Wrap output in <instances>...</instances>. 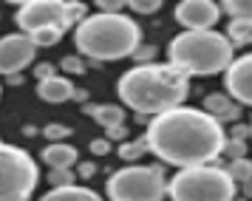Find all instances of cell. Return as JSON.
<instances>
[{
  "instance_id": "obj_1",
  "label": "cell",
  "mask_w": 252,
  "mask_h": 201,
  "mask_svg": "<svg viewBox=\"0 0 252 201\" xmlns=\"http://www.w3.org/2000/svg\"><path fill=\"white\" fill-rule=\"evenodd\" d=\"M148 147L164 165L179 170L213 165L227 142L224 125L216 122L204 108H173V111L153 116L148 125Z\"/></svg>"
},
{
  "instance_id": "obj_2",
  "label": "cell",
  "mask_w": 252,
  "mask_h": 201,
  "mask_svg": "<svg viewBox=\"0 0 252 201\" xmlns=\"http://www.w3.org/2000/svg\"><path fill=\"white\" fill-rule=\"evenodd\" d=\"M116 91L122 105L133 108L139 116H161L184 105L190 94V77L170 63H148L125 71Z\"/></svg>"
},
{
  "instance_id": "obj_3",
  "label": "cell",
  "mask_w": 252,
  "mask_h": 201,
  "mask_svg": "<svg viewBox=\"0 0 252 201\" xmlns=\"http://www.w3.org/2000/svg\"><path fill=\"white\" fill-rule=\"evenodd\" d=\"M74 43L77 51L88 60H99V63L122 60V57H133L142 48V29L127 14L96 11L74 29Z\"/></svg>"
},
{
  "instance_id": "obj_4",
  "label": "cell",
  "mask_w": 252,
  "mask_h": 201,
  "mask_svg": "<svg viewBox=\"0 0 252 201\" xmlns=\"http://www.w3.org/2000/svg\"><path fill=\"white\" fill-rule=\"evenodd\" d=\"M167 60L187 77H210V74H224L235 63V48L227 40V34L216 29L182 32L167 45Z\"/></svg>"
},
{
  "instance_id": "obj_5",
  "label": "cell",
  "mask_w": 252,
  "mask_h": 201,
  "mask_svg": "<svg viewBox=\"0 0 252 201\" xmlns=\"http://www.w3.org/2000/svg\"><path fill=\"white\" fill-rule=\"evenodd\" d=\"M235 193H238V184L232 181L227 168H218V165L179 170L167 184L170 201H232Z\"/></svg>"
},
{
  "instance_id": "obj_6",
  "label": "cell",
  "mask_w": 252,
  "mask_h": 201,
  "mask_svg": "<svg viewBox=\"0 0 252 201\" xmlns=\"http://www.w3.org/2000/svg\"><path fill=\"white\" fill-rule=\"evenodd\" d=\"M170 181L164 170L156 165H127L108 179V199L111 201H161Z\"/></svg>"
},
{
  "instance_id": "obj_7",
  "label": "cell",
  "mask_w": 252,
  "mask_h": 201,
  "mask_svg": "<svg viewBox=\"0 0 252 201\" xmlns=\"http://www.w3.org/2000/svg\"><path fill=\"white\" fill-rule=\"evenodd\" d=\"M40 181L37 162L23 147L0 142V201H29Z\"/></svg>"
},
{
  "instance_id": "obj_8",
  "label": "cell",
  "mask_w": 252,
  "mask_h": 201,
  "mask_svg": "<svg viewBox=\"0 0 252 201\" xmlns=\"http://www.w3.org/2000/svg\"><path fill=\"white\" fill-rule=\"evenodd\" d=\"M14 20L23 34H34L40 29H71L63 0H29L17 9Z\"/></svg>"
},
{
  "instance_id": "obj_9",
  "label": "cell",
  "mask_w": 252,
  "mask_h": 201,
  "mask_svg": "<svg viewBox=\"0 0 252 201\" xmlns=\"http://www.w3.org/2000/svg\"><path fill=\"white\" fill-rule=\"evenodd\" d=\"M37 45L34 40L23 32L3 34L0 37V74L3 77H17L23 68H29L34 63Z\"/></svg>"
},
{
  "instance_id": "obj_10",
  "label": "cell",
  "mask_w": 252,
  "mask_h": 201,
  "mask_svg": "<svg viewBox=\"0 0 252 201\" xmlns=\"http://www.w3.org/2000/svg\"><path fill=\"white\" fill-rule=\"evenodd\" d=\"M221 20V3L213 0H182L176 6V23L184 32H210Z\"/></svg>"
},
{
  "instance_id": "obj_11",
  "label": "cell",
  "mask_w": 252,
  "mask_h": 201,
  "mask_svg": "<svg viewBox=\"0 0 252 201\" xmlns=\"http://www.w3.org/2000/svg\"><path fill=\"white\" fill-rule=\"evenodd\" d=\"M224 88L238 105L252 108V54L235 57V63L224 71Z\"/></svg>"
},
{
  "instance_id": "obj_12",
  "label": "cell",
  "mask_w": 252,
  "mask_h": 201,
  "mask_svg": "<svg viewBox=\"0 0 252 201\" xmlns=\"http://www.w3.org/2000/svg\"><path fill=\"white\" fill-rule=\"evenodd\" d=\"M201 108H204L216 122H232V119H238L241 116V105L229 94H207L204 102H201Z\"/></svg>"
},
{
  "instance_id": "obj_13",
  "label": "cell",
  "mask_w": 252,
  "mask_h": 201,
  "mask_svg": "<svg viewBox=\"0 0 252 201\" xmlns=\"http://www.w3.org/2000/svg\"><path fill=\"white\" fill-rule=\"evenodd\" d=\"M37 97L43 102H68V100H77V88L71 85V79L54 74V77L37 82Z\"/></svg>"
},
{
  "instance_id": "obj_14",
  "label": "cell",
  "mask_w": 252,
  "mask_h": 201,
  "mask_svg": "<svg viewBox=\"0 0 252 201\" xmlns=\"http://www.w3.org/2000/svg\"><path fill=\"white\" fill-rule=\"evenodd\" d=\"M82 111L88 113L91 119H96L105 131H114V128H122L125 125V108L111 105V102H105V105H85Z\"/></svg>"
},
{
  "instance_id": "obj_15",
  "label": "cell",
  "mask_w": 252,
  "mask_h": 201,
  "mask_svg": "<svg viewBox=\"0 0 252 201\" xmlns=\"http://www.w3.org/2000/svg\"><path fill=\"white\" fill-rule=\"evenodd\" d=\"M43 162L51 170H71L77 165V147L65 145V142H54L43 150Z\"/></svg>"
},
{
  "instance_id": "obj_16",
  "label": "cell",
  "mask_w": 252,
  "mask_h": 201,
  "mask_svg": "<svg viewBox=\"0 0 252 201\" xmlns=\"http://www.w3.org/2000/svg\"><path fill=\"white\" fill-rule=\"evenodd\" d=\"M40 201H102V199L91 187L74 184V187H54V190H48Z\"/></svg>"
},
{
  "instance_id": "obj_17",
  "label": "cell",
  "mask_w": 252,
  "mask_h": 201,
  "mask_svg": "<svg viewBox=\"0 0 252 201\" xmlns=\"http://www.w3.org/2000/svg\"><path fill=\"white\" fill-rule=\"evenodd\" d=\"M227 40L232 43V48L252 45V20H229V26H227Z\"/></svg>"
},
{
  "instance_id": "obj_18",
  "label": "cell",
  "mask_w": 252,
  "mask_h": 201,
  "mask_svg": "<svg viewBox=\"0 0 252 201\" xmlns=\"http://www.w3.org/2000/svg\"><path fill=\"white\" fill-rule=\"evenodd\" d=\"M221 11H227L229 20H252V0H227Z\"/></svg>"
},
{
  "instance_id": "obj_19",
  "label": "cell",
  "mask_w": 252,
  "mask_h": 201,
  "mask_svg": "<svg viewBox=\"0 0 252 201\" xmlns=\"http://www.w3.org/2000/svg\"><path fill=\"white\" fill-rule=\"evenodd\" d=\"M227 173L232 176L235 184H250L252 181V162L250 159H235L227 165Z\"/></svg>"
},
{
  "instance_id": "obj_20",
  "label": "cell",
  "mask_w": 252,
  "mask_h": 201,
  "mask_svg": "<svg viewBox=\"0 0 252 201\" xmlns=\"http://www.w3.org/2000/svg\"><path fill=\"white\" fill-rule=\"evenodd\" d=\"M145 150H150L148 139H133V142H122V145H119V156L127 159V162H133V159H139Z\"/></svg>"
},
{
  "instance_id": "obj_21",
  "label": "cell",
  "mask_w": 252,
  "mask_h": 201,
  "mask_svg": "<svg viewBox=\"0 0 252 201\" xmlns=\"http://www.w3.org/2000/svg\"><path fill=\"white\" fill-rule=\"evenodd\" d=\"M63 29H40V32H34V34H29L32 40H34V45L40 48V45H57L60 40H63Z\"/></svg>"
},
{
  "instance_id": "obj_22",
  "label": "cell",
  "mask_w": 252,
  "mask_h": 201,
  "mask_svg": "<svg viewBox=\"0 0 252 201\" xmlns=\"http://www.w3.org/2000/svg\"><path fill=\"white\" fill-rule=\"evenodd\" d=\"M221 156H229V162H235V159H247V142H241V139H229L227 136Z\"/></svg>"
},
{
  "instance_id": "obj_23",
  "label": "cell",
  "mask_w": 252,
  "mask_h": 201,
  "mask_svg": "<svg viewBox=\"0 0 252 201\" xmlns=\"http://www.w3.org/2000/svg\"><path fill=\"white\" fill-rule=\"evenodd\" d=\"M46 139L54 145V142H63L65 136H71V128H65V125H60V122H51V125H46Z\"/></svg>"
},
{
  "instance_id": "obj_24",
  "label": "cell",
  "mask_w": 252,
  "mask_h": 201,
  "mask_svg": "<svg viewBox=\"0 0 252 201\" xmlns=\"http://www.w3.org/2000/svg\"><path fill=\"white\" fill-rule=\"evenodd\" d=\"M48 181H51V190L54 187H74V173L71 170H51Z\"/></svg>"
},
{
  "instance_id": "obj_25",
  "label": "cell",
  "mask_w": 252,
  "mask_h": 201,
  "mask_svg": "<svg viewBox=\"0 0 252 201\" xmlns=\"http://www.w3.org/2000/svg\"><path fill=\"white\" fill-rule=\"evenodd\" d=\"M65 17H68V26H74V23L80 26L88 14H85V6L82 3H65Z\"/></svg>"
},
{
  "instance_id": "obj_26",
  "label": "cell",
  "mask_w": 252,
  "mask_h": 201,
  "mask_svg": "<svg viewBox=\"0 0 252 201\" xmlns=\"http://www.w3.org/2000/svg\"><path fill=\"white\" fill-rule=\"evenodd\" d=\"M127 6L136 11V14H153V11L161 9V0H133V3H127Z\"/></svg>"
},
{
  "instance_id": "obj_27",
  "label": "cell",
  "mask_w": 252,
  "mask_h": 201,
  "mask_svg": "<svg viewBox=\"0 0 252 201\" xmlns=\"http://www.w3.org/2000/svg\"><path fill=\"white\" fill-rule=\"evenodd\" d=\"M122 9H125L122 0H102V3H96V11H102V14H122Z\"/></svg>"
},
{
  "instance_id": "obj_28",
  "label": "cell",
  "mask_w": 252,
  "mask_h": 201,
  "mask_svg": "<svg viewBox=\"0 0 252 201\" xmlns=\"http://www.w3.org/2000/svg\"><path fill=\"white\" fill-rule=\"evenodd\" d=\"M63 68H65V71H74V74H82V71H85L80 57H65V60H63Z\"/></svg>"
},
{
  "instance_id": "obj_29",
  "label": "cell",
  "mask_w": 252,
  "mask_h": 201,
  "mask_svg": "<svg viewBox=\"0 0 252 201\" xmlns=\"http://www.w3.org/2000/svg\"><path fill=\"white\" fill-rule=\"evenodd\" d=\"M111 150V142L108 139H94L91 142V153H96V156H105Z\"/></svg>"
},
{
  "instance_id": "obj_30",
  "label": "cell",
  "mask_w": 252,
  "mask_h": 201,
  "mask_svg": "<svg viewBox=\"0 0 252 201\" xmlns=\"http://www.w3.org/2000/svg\"><path fill=\"white\" fill-rule=\"evenodd\" d=\"M247 136H252V128H244V125H235L232 131H229V139H247Z\"/></svg>"
},
{
  "instance_id": "obj_31",
  "label": "cell",
  "mask_w": 252,
  "mask_h": 201,
  "mask_svg": "<svg viewBox=\"0 0 252 201\" xmlns=\"http://www.w3.org/2000/svg\"><path fill=\"white\" fill-rule=\"evenodd\" d=\"M94 170H96V168H94L91 162H88V165H80V176H82V179H91Z\"/></svg>"
}]
</instances>
